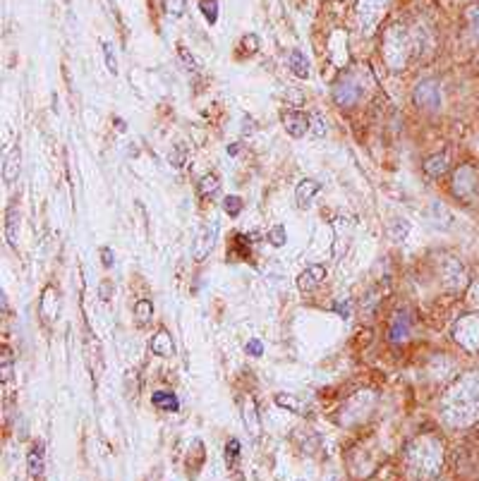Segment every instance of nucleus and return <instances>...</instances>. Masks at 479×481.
Listing matches in <instances>:
<instances>
[{
	"mask_svg": "<svg viewBox=\"0 0 479 481\" xmlns=\"http://www.w3.org/2000/svg\"><path fill=\"white\" fill-rule=\"evenodd\" d=\"M441 278L448 290H463L468 285V273L458 259H443L441 261Z\"/></svg>",
	"mask_w": 479,
	"mask_h": 481,
	"instance_id": "6e6552de",
	"label": "nucleus"
},
{
	"mask_svg": "<svg viewBox=\"0 0 479 481\" xmlns=\"http://www.w3.org/2000/svg\"><path fill=\"white\" fill-rule=\"evenodd\" d=\"M101 259H103V266L106 268L113 266V252H110V249H106V247L101 249Z\"/></svg>",
	"mask_w": 479,
	"mask_h": 481,
	"instance_id": "ea45409f",
	"label": "nucleus"
},
{
	"mask_svg": "<svg viewBox=\"0 0 479 481\" xmlns=\"http://www.w3.org/2000/svg\"><path fill=\"white\" fill-rule=\"evenodd\" d=\"M333 312H338L340 316H343V319H350V305H347L345 300L336 302V305H333Z\"/></svg>",
	"mask_w": 479,
	"mask_h": 481,
	"instance_id": "58836bf2",
	"label": "nucleus"
},
{
	"mask_svg": "<svg viewBox=\"0 0 479 481\" xmlns=\"http://www.w3.org/2000/svg\"><path fill=\"white\" fill-rule=\"evenodd\" d=\"M163 8H166L168 17L180 19L185 15V0H163Z\"/></svg>",
	"mask_w": 479,
	"mask_h": 481,
	"instance_id": "2f4dec72",
	"label": "nucleus"
},
{
	"mask_svg": "<svg viewBox=\"0 0 479 481\" xmlns=\"http://www.w3.org/2000/svg\"><path fill=\"white\" fill-rule=\"evenodd\" d=\"M238 144H231V147H228V156H238Z\"/></svg>",
	"mask_w": 479,
	"mask_h": 481,
	"instance_id": "a19ab883",
	"label": "nucleus"
},
{
	"mask_svg": "<svg viewBox=\"0 0 479 481\" xmlns=\"http://www.w3.org/2000/svg\"><path fill=\"white\" fill-rule=\"evenodd\" d=\"M19 170H22V149L12 147L8 151V156H5V161H3V180H5V184L15 182L19 177Z\"/></svg>",
	"mask_w": 479,
	"mask_h": 481,
	"instance_id": "2eb2a0df",
	"label": "nucleus"
},
{
	"mask_svg": "<svg viewBox=\"0 0 479 481\" xmlns=\"http://www.w3.org/2000/svg\"><path fill=\"white\" fill-rule=\"evenodd\" d=\"M43 465H46V448L41 440H36L27 455V470L31 477H38V474L43 472Z\"/></svg>",
	"mask_w": 479,
	"mask_h": 481,
	"instance_id": "f3484780",
	"label": "nucleus"
},
{
	"mask_svg": "<svg viewBox=\"0 0 479 481\" xmlns=\"http://www.w3.org/2000/svg\"><path fill=\"white\" fill-rule=\"evenodd\" d=\"M324 280H326V266H321V263H312V266H307V271L300 273L298 287L302 290V292H312V290H317Z\"/></svg>",
	"mask_w": 479,
	"mask_h": 481,
	"instance_id": "f8f14e48",
	"label": "nucleus"
},
{
	"mask_svg": "<svg viewBox=\"0 0 479 481\" xmlns=\"http://www.w3.org/2000/svg\"><path fill=\"white\" fill-rule=\"evenodd\" d=\"M384 10L386 0H359V24H362L367 34H372V29L379 24Z\"/></svg>",
	"mask_w": 479,
	"mask_h": 481,
	"instance_id": "1a4fd4ad",
	"label": "nucleus"
},
{
	"mask_svg": "<svg viewBox=\"0 0 479 481\" xmlns=\"http://www.w3.org/2000/svg\"><path fill=\"white\" fill-rule=\"evenodd\" d=\"M408 233H410V223L405 218H396L389 226V235H391L393 242H403L405 237H408Z\"/></svg>",
	"mask_w": 479,
	"mask_h": 481,
	"instance_id": "b1692460",
	"label": "nucleus"
},
{
	"mask_svg": "<svg viewBox=\"0 0 479 481\" xmlns=\"http://www.w3.org/2000/svg\"><path fill=\"white\" fill-rule=\"evenodd\" d=\"M412 101L422 110H438L443 103V91L436 79H422L412 91Z\"/></svg>",
	"mask_w": 479,
	"mask_h": 481,
	"instance_id": "20e7f679",
	"label": "nucleus"
},
{
	"mask_svg": "<svg viewBox=\"0 0 479 481\" xmlns=\"http://www.w3.org/2000/svg\"><path fill=\"white\" fill-rule=\"evenodd\" d=\"M321 192V182L319 180H312V177H307V180H302L298 184V189H295V201H298L300 208H310L314 196Z\"/></svg>",
	"mask_w": 479,
	"mask_h": 481,
	"instance_id": "4468645a",
	"label": "nucleus"
},
{
	"mask_svg": "<svg viewBox=\"0 0 479 481\" xmlns=\"http://www.w3.org/2000/svg\"><path fill=\"white\" fill-rule=\"evenodd\" d=\"M283 127L290 137L300 139V137H305L307 132H312V117L307 113H302V110H288L283 115Z\"/></svg>",
	"mask_w": 479,
	"mask_h": 481,
	"instance_id": "9d476101",
	"label": "nucleus"
},
{
	"mask_svg": "<svg viewBox=\"0 0 479 481\" xmlns=\"http://www.w3.org/2000/svg\"><path fill=\"white\" fill-rule=\"evenodd\" d=\"M185 163H187V147L185 144H178V147H173V151H170V166L182 168Z\"/></svg>",
	"mask_w": 479,
	"mask_h": 481,
	"instance_id": "7c9ffc66",
	"label": "nucleus"
},
{
	"mask_svg": "<svg viewBox=\"0 0 479 481\" xmlns=\"http://www.w3.org/2000/svg\"><path fill=\"white\" fill-rule=\"evenodd\" d=\"M288 68H290L293 75L300 79L310 77V60H307V56L302 51H290V56H288Z\"/></svg>",
	"mask_w": 479,
	"mask_h": 481,
	"instance_id": "6ab92c4d",
	"label": "nucleus"
},
{
	"mask_svg": "<svg viewBox=\"0 0 479 481\" xmlns=\"http://www.w3.org/2000/svg\"><path fill=\"white\" fill-rule=\"evenodd\" d=\"M17 228H19V213L15 208H10L8 216H5V235H8L10 245H15L17 242Z\"/></svg>",
	"mask_w": 479,
	"mask_h": 481,
	"instance_id": "5701e85b",
	"label": "nucleus"
},
{
	"mask_svg": "<svg viewBox=\"0 0 479 481\" xmlns=\"http://www.w3.org/2000/svg\"><path fill=\"white\" fill-rule=\"evenodd\" d=\"M477 184H479V177L472 166H460L456 170V175H453V192L463 201H470L472 196L477 194Z\"/></svg>",
	"mask_w": 479,
	"mask_h": 481,
	"instance_id": "0eeeda50",
	"label": "nucleus"
},
{
	"mask_svg": "<svg viewBox=\"0 0 479 481\" xmlns=\"http://www.w3.org/2000/svg\"><path fill=\"white\" fill-rule=\"evenodd\" d=\"M389 338H391V342H396V345H400V342H405L410 338V319L405 312H398L396 316H393Z\"/></svg>",
	"mask_w": 479,
	"mask_h": 481,
	"instance_id": "dca6fc26",
	"label": "nucleus"
},
{
	"mask_svg": "<svg viewBox=\"0 0 479 481\" xmlns=\"http://www.w3.org/2000/svg\"><path fill=\"white\" fill-rule=\"evenodd\" d=\"M98 290H101V300L103 302H110V297H113V292H115V287H113V282H110V280H103Z\"/></svg>",
	"mask_w": 479,
	"mask_h": 481,
	"instance_id": "c9c22d12",
	"label": "nucleus"
},
{
	"mask_svg": "<svg viewBox=\"0 0 479 481\" xmlns=\"http://www.w3.org/2000/svg\"><path fill=\"white\" fill-rule=\"evenodd\" d=\"M242 46H245V48H249V53H257V48H259V38L254 36V34H249V36L242 38Z\"/></svg>",
	"mask_w": 479,
	"mask_h": 481,
	"instance_id": "4c0bfd02",
	"label": "nucleus"
},
{
	"mask_svg": "<svg viewBox=\"0 0 479 481\" xmlns=\"http://www.w3.org/2000/svg\"><path fill=\"white\" fill-rule=\"evenodd\" d=\"M405 462H408V470L415 479L424 481V479L436 477L443 462V445L431 436L417 438L415 443L408 448Z\"/></svg>",
	"mask_w": 479,
	"mask_h": 481,
	"instance_id": "f03ea898",
	"label": "nucleus"
},
{
	"mask_svg": "<svg viewBox=\"0 0 479 481\" xmlns=\"http://www.w3.org/2000/svg\"><path fill=\"white\" fill-rule=\"evenodd\" d=\"M214 237H216V228H209V226L201 228L199 233H196V240H194V245H192V256H194L196 263L206 261V256L211 254Z\"/></svg>",
	"mask_w": 479,
	"mask_h": 481,
	"instance_id": "9b49d317",
	"label": "nucleus"
},
{
	"mask_svg": "<svg viewBox=\"0 0 479 481\" xmlns=\"http://www.w3.org/2000/svg\"><path fill=\"white\" fill-rule=\"evenodd\" d=\"M453 338L468 352H479V314H468L456 324Z\"/></svg>",
	"mask_w": 479,
	"mask_h": 481,
	"instance_id": "39448f33",
	"label": "nucleus"
},
{
	"mask_svg": "<svg viewBox=\"0 0 479 481\" xmlns=\"http://www.w3.org/2000/svg\"><path fill=\"white\" fill-rule=\"evenodd\" d=\"M408 48H410V41H408V34H405V26L400 24L391 26L384 43L386 63H389L393 70H400L405 65V58H408Z\"/></svg>",
	"mask_w": 479,
	"mask_h": 481,
	"instance_id": "7ed1b4c3",
	"label": "nucleus"
},
{
	"mask_svg": "<svg viewBox=\"0 0 479 481\" xmlns=\"http://www.w3.org/2000/svg\"><path fill=\"white\" fill-rule=\"evenodd\" d=\"M135 319L140 326H147L151 319H154V305L149 300H140L135 302Z\"/></svg>",
	"mask_w": 479,
	"mask_h": 481,
	"instance_id": "4be33fe9",
	"label": "nucleus"
},
{
	"mask_svg": "<svg viewBox=\"0 0 479 481\" xmlns=\"http://www.w3.org/2000/svg\"><path fill=\"white\" fill-rule=\"evenodd\" d=\"M245 352L249 354V357H261V354H264V345H261V340H249L247 342V347H245Z\"/></svg>",
	"mask_w": 479,
	"mask_h": 481,
	"instance_id": "f704fd0d",
	"label": "nucleus"
},
{
	"mask_svg": "<svg viewBox=\"0 0 479 481\" xmlns=\"http://www.w3.org/2000/svg\"><path fill=\"white\" fill-rule=\"evenodd\" d=\"M441 412L443 419L456 429L470 426L479 419V371L465 374L451 386L441 403Z\"/></svg>",
	"mask_w": 479,
	"mask_h": 481,
	"instance_id": "f257e3e1",
	"label": "nucleus"
},
{
	"mask_svg": "<svg viewBox=\"0 0 479 481\" xmlns=\"http://www.w3.org/2000/svg\"><path fill=\"white\" fill-rule=\"evenodd\" d=\"M275 403H278L280 407H285V410H290V412H295V414H300V417H307V414H305V412H307L305 403L295 398V395L278 393V395H275Z\"/></svg>",
	"mask_w": 479,
	"mask_h": 481,
	"instance_id": "412c9836",
	"label": "nucleus"
},
{
	"mask_svg": "<svg viewBox=\"0 0 479 481\" xmlns=\"http://www.w3.org/2000/svg\"><path fill=\"white\" fill-rule=\"evenodd\" d=\"M149 347L156 357H163V359L175 357V342H173V338H170V333L166 331V328H159V333L151 338Z\"/></svg>",
	"mask_w": 479,
	"mask_h": 481,
	"instance_id": "ddd939ff",
	"label": "nucleus"
},
{
	"mask_svg": "<svg viewBox=\"0 0 479 481\" xmlns=\"http://www.w3.org/2000/svg\"><path fill=\"white\" fill-rule=\"evenodd\" d=\"M219 187H221L219 175H206V177H201V182H199V194L201 196L216 194V192H219Z\"/></svg>",
	"mask_w": 479,
	"mask_h": 481,
	"instance_id": "cd10ccee",
	"label": "nucleus"
},
{
	"mask_svg": "<svg viewBox=\"0 0 479 481\" xmlns=\"http://www.w3.org/2000/svg\"><path fill=\"white\" fill-rule=\"evenodd\" d=\"M312 134L314 137H324L326 134V127H324V120H321V117L317 115V117H312Z\"/></svg>",
	"mask_w": 479,
	"mask_h": 481,
	"instance_id": "e433bc0d",
	"label": "nucleus"
},
{
	"mask_svg": "<svg viewBox=\"0 0 479 481\" xmlns=\"http://www.w3.org/2000/svg\"><path fill=\"white\" fill-rule=\"evenodd\" d=\"M0 376H3L5 384H8V381H12V376H15V369H12V354H10L8 347L3 350V364H0Z\"/></svg>",
	"mask_w": 479,
	"mask_h": 481,
	"instance_id": "473e14b6",
	"label": "nucleus"
},
{
	"mask_svg": "<svg viewBox=\"0 0 479 481\" xmlns=\"http://www.w3.org/2000/svg\"><path fill=\"white\" fill-rule=\"evenodd\" d=\"M465 22H468L472 34L479 38V3H470L465 8Z\"/></svg>",
	"mask_w": 479,
	"mask_h": 481,
	"instance_id": "a878e982",
	"label": "nucleus"
},
{
	"mask_svg": "<svg viewBox=\"0 0 479 481\" xmlns=\"http://www.w3.org/2000/svg\"><path fill=\"white\" fill-rule=\"evenodd\" d=\"M115 125H117V130H120V132L127 130V127H125V120H120V117H117V120H115Z\"/></svg>",
	"mask_w": 479,
	"mask_h": 481,
	"instance_id": "79ce46f5",
	"label": "nucleus"
},
{
	"mask_svg": "<svg viewBox=\"0 0 479 481\" xmlns=\"http://www.w3.org/2000/svg\"><path fill=\"white\" fill-rule=\"evenodd\" d=\"M226 458H228V465H235L240 460V440L238 438H231L226 443Z\"/></svg>",
	"mask_w": 479,
	"mask_h": 481,
	"instance_id": "72a5a7b5",
	"label": "nucleus"
},
{
	"mask_svg": "<svg viewBox=\"0 0 479 481\" xmlns=\"http://www.w3.org/2000/svg\"><path fill=\"white\" fill-rule=\"evenodd\" d=\"M362 94H364L362 84H359L352 75L340 77V82L333 87V101H336L338 105H343V108H352V105H357Z\"/></svg>",
	"mask_w": 479,
	"mask_h": 481,
	"instance_id": "423d86ee",
	"label": "nucleus"
},
{
	"mask_svg": "<svg viewBox=\"0 0 479 481\" xmlns=\"http://www.w3.org/2000/svg\"><path fill=\"white\" fill-rule=\"evenodd\" d=\"M199 10L209 24L219 22V0H199Z\"/></svg>",
	"mask_w": 479,
	"mask_h": 481,
	"instance_id": "393cba45",
	"label": "nucleus"
},
{
	"mask_svg": "<svg viewBox=\"0 0 479 481\" xmlns=\"http://www.w3.org/2000/svg\"><path fill=\"white\" fill-rule=\"evenodd\" d=\"M266 240L271 242L273 247H283L285 242H288V233H285V228H283V226H273V228L266 233Z\"/></svg>",
	"mask_w": 479,
	"mask_h": 481,
	"instance_id": "c756f323",
	"label": "nucleus"
},
{
	"mask_svg": "<svg viewBox=\"0 0 479 481\" xmlns=\"http://www.w3.org/2000/svg\"><path fill=\"white\" fill-rule=\"evenodd\" d=\"M242 208H245V204H242L240 196L231 194V196H226V199H223V211H226L231 218H238V216L242 213Z\"/></svg>",
	"mask_w": 479,
	"mask_h": 481,
	"instance_id": "bb28decb",
	"label": "nucleus"
},
{
	"mask_svg": "<svg viewBox=\"0 0 479 481\" xmlns=\"http://www.w3.org/2000/svg\"><path fill=\"white\" fill-rule=\"evenodd\" d=\"M448 170V156L446 154H434L424 161V173L429 177H441Z\"/></svg>",
	"mask_w": 479,
	"mask_h": 481,
	"instance_id": "aec40b11",
	"label": "nucleus"
},
{
	"mask_svg": "<svg viewBox=\"0 0 479 481\" xmlns=\"http://www.w3.org/2000/svg\"><path fill=\"white\" fill-rule=\"evenodd\" d=\"M151 403L163 412H178L180 410V400L173 391H156L154 395H151Z\"/></svg>",
	"mask_w": 479,
	"mask_h": 481,
	"instance_id": "a211bd4d",
	"label": "nucleus"
},
{
	"mask_svg": "<svg viewBox=\"0 0 479 481\" xmlns=\"http://www.w3.org/2000/svg\"><path fill=\"white\" fill-rule=\"evenodd\" d=\"M101 48H103V58H106L108 72H110V75H117V58H115V46L110 43V41H101Z\"/></svg>",
	"mask_w": 479,
	"mask_h": 481,
	"instance_id": "c85d7f7f",
	"label": "nucleus"
}]
</instances>
